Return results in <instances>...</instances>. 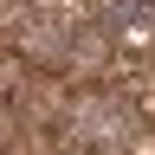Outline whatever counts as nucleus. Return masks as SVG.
<instances>
[{
    "mask_svg": "<svg viewBox=\"0 0 155 155\" xmlns=\"http://www.w3.org/2000/svg\"><path fill=\"white\" fill-rule=\"evenodd\" d=\"M65 129H71V142L91 149V155H129L136 142H142V110H136L123 91H97L91 84V91L71 97Z\"/></svg>",
    "mask_w": 155,
    "mask_h": 155,
    "instance_id": "nucleus-1",
    "label": "nucleus"
},
{
    "mask_svg": "<svg viewBox=\"0 0 155 155\" xmlns=\"http://www.w3.org/2000/svg\"><path fill=\"white\" fill-rule=\"evenodd\" d=\"M97 32L110 45H155V0H97Z\"/></svg>",
    "mask_w": 155,
    "mask_h": 155,
    "instance_id": "nucleus-2",
    "label": "nucleus"
}]
</instances>
